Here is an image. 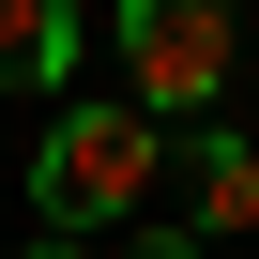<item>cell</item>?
<instances>
[{"instance_id": "7a4b0ae2", "label": "cell", "mask_w": 259, "mask_h": 259, "mask_svg": "<svg viewBox=\"0 0 259 259\" xmlns=\"http://www.w3.org/2000/svg\"><path fill=\"white\" fill-rule=\"evenodd\" d=\"M107 46H122V76H138V122H168V138L229 92V61H244V31L213 16V0H138Z\"/></svg>"}, {"instance_id": "5b68a950", "label": "cell", "mask_w": 259, "mask_h": 259, "mask_svg": "<svg viewBox=\"0 0 259 259\" xmlns=\"http://www.w3.org/2000/svg\"><path fill=\"white\" fill-rule=\"evenodd\" d=\"M122 259H183V244H168V229H153V244H122Z\"/></svg>"}, {"instance_id": "6da1fadb", "label": "cell", "mask_w": 259, "mask_h": 259, "mask_svg": "<svg viewBox=\"0 0 259 259\" xmlns=\"http://www.w3.org/2000/svg\"><path fill=\"white\" fill-rule=\"evenodd\" d=\"M153 168H168V122H138V107H46V138H31V213H46V244L138 229V213H153Z\"/></svg>"}, {"instance_id": "3957f363", "label": "cell", "mask_w": 259, "mask_h": 259, "mask_svg": "<svg viewBox=\"0 0 259 259\" xmlns=\"http://www.w3.org/2000/svg\"><path fill=\"white\" fill-rule=\"evenodd\" d=\"M168 168H183L198 244H244V229H259V153L229 138V122H183V138H168Z\"/></svg>"}, {"instance_id": "277c9868", "label": "cell", "mask_w": 259, "mask_h": 259, "mask_svg": "<svg viewBox=\"0 0 259 259\" xmlns=\"http://www.w3.org/2000/svg\"><path fill=\"white\" fill-rule=\"evenodd\" d=\"M76 76V16L61 0H0V92H61Z\"/></svg>"}, {"instance_id": "8992f818", "label": "cell", "mask_w": 259, "mask_h": 259, "mask_svg": "<svg viewBox=\"0 0 259 259\" xmlns=\"http://www.w3.org/2000/svg\"><path fill=\"white\" fill-rule=\"evenodd\" d=\"M31 259H107V244H31Z\"/></svg>"}]
</instances>
